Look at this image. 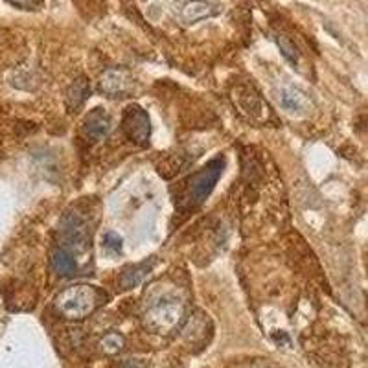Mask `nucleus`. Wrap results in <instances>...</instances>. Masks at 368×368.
I'll return each mask as SVG.
<instances>
[{
  "label": "nucleus",
  "instance_id": "4468645a",
  "mask_svg": "<svg viewBox=\"0 0 368 368\" xmlns=\"http://www.w3.org/2000/svg\"><path fill=\"white\" fill-rule=\"evenodd\" d=\"M99 350L105 355H118L126 350V337L118 332H109L99 339Z\"/></svg>",
  "mask_w": 368,
  "mask_h": 368
},
{
  "label": "nucleus",
  "instance_id": "ddd939ff",
  "mask_svg": "<svg viewBox=\"0 0 368 368\" xmlns=\"http://www.w3.org/2000/svg\"><path fill=\"white\" fill-rule=\"evenodd\" d=\"M90 96V85L87 80H77L74 81L72 85L68 87L67 90V105L70 111H76L77 107L85 104V99Z\"/></svg>",
  "mask_w": 368,
  "mask_h": 368
},
{
  "label": "nucleus",
  "instance_id": "1a4fd4ad",
  "mask_svg": "<svg viewBox=\"0 0 368 368\" xmlns=\"http://www.w3.org/2000/svg\"><path fill=\"white\" fill-rule=\"evenodd\" d=\"M157 260L155 258H149V260L140 261V264L129 265L127 269L121 271L120 274V288L121 289H133L136 286L144 282L148 278V274L151 273L153 267H155Z\"/></svg>",
  "mask_w": 368,
  "mask_h": 368
},
{
  "label": "nucleus",
  "instance_id": "20e7f679",
  "mask_svg": "<svg viewBox=\"0 0 368 368\" xmlns=\"http://www.w3.org/2000/svg\"><path fill=\"white\" fill-rule=\"evenodd\" d=\"M59 232L63 238V245L67 251H70L76 256V252H83L89 247V229L87 220L80 212H67L59 221Z\"/></svg>",
  "mask_w": 368,
  "mask_h": 368
},
{
  "label": "nucleus",
  "instance_id": "f257e3e1",
  "mask_svg": "<svg viewBox=\"0 0 368 368\" xmlns=\"http://www.w3.org/2000/svg\"><path fill=\"white\" fill-rule=\"evenodd\" d=\"M223 164L224 162L221 158H216V161L208 162L207 166L199 170L197 173H193L192 177L184 180L179 190V197L175 201L179 212L188 214L207 201V197L216 186L217 179L223 173Z\"/></svg>",
  "mask_w": 368,
  "mask_h": 368
},
{
  "label": "nucleus",
  "instance_id": "2eb2a0df",
  "mask_svg": "<svg viewBox=\"0 0 368 368\" xmlns=\"http://www.w3.org/2000/svg\"><path fill=\"white\" fill-rule=\"evenodd\" d=\"M276 45H278L280 52H282V55L288 59L289 63H291V65L298 63V50H296L295 43H293L289 37L276 36Z\"/></svg>",
  "mask_w": 368,
  "mask_h": 368
},
{
  "label": "nucleus",
  "instance_id": "dca6fc26",
  "mask_svg": "<svg viewBox=\"0 0 368 368\" xmlns=\"http://www.w3.org/2000/svg\"><path fill=\"white\" fill-rule=\"evenodd\" d=\"M104 245L105 249H109L111 252H114V254H118V252H121V238L118 236L117 232H107L104 236Z\"/></svg>",
  "mask_w": 368,
  "mask_h": 368
},
{
  "label": "nucleus",
  "instance_id": "9d476101",
  "mask_svg": "<svg viewBox=\"0 0 368 368\" xmlns=\"http://www.w3.org/2000/svg\"><path fill=\"white\" fill-rule=\"evenodd\" d=\"M217 13H220V9L210 2H207V0H192V2L184 6L180 17H183L184 23H197V21L214 17Z\"/></svg>",
  "mask_w": 368,
  "mask_h": 368
},
{
  "label": "nucleus",
  "instance_id": "6e6552de",
  "mask_svg": "<svg viewBox=\"0 0 368 368\" xmlns=\"http://www.w3.org/2000/svg\"><path fill=\"white\" fill-rule=\"evenodd\" d=\"M280 105L289 114L304 117L305 112L310 111L311 102L302 90L295 89V87H286V89L280 90Z\"/></svg>",
  "mask_w": 368,
  "mask_h": 368
},
{
  "label": "nucleus",
  "instance_id": "f03ea898",
  "mask_svg": "<svg viewBox=\"0 0 368 368\" xmlns=\"http://www.w3.org/2000/svg\"><path fill=\"white\" fill-rule=\"evenodd\" d=\"M102 304V293L94 286L76 283L55 296L54 308L67 320H83Z\"/></svg>",
  "mask_w": 368,
  "mask_h": 368
},
{
  "label": "nucleus",
  "instance_id": "9b49d317",
  "mask_svg": "<svg viewBox=\"0 0 368 368\" xmlns=\"http://www.w3.org/2000/svg\"><path fill=\"white\" fill-rule=\"evenodd\" d=\"M52 267H54V271L59 276H72L77 269L76 256H74L72 252L59 245L52 252Z\"/></svg>",
  "mask_w": 368,
  "mask_h": 368
},
{
  "label": "nucleus",
  "instance_id": "39448f33",
  "mask_svg": "<svg viewBox=\"0 0 368 368\" xmlns=\"http://www.w3.org/2000/svg\"><path fill=\"white\" fill-rule=\"evenodd\" d=\"M121 127L126 131V135L129 140H133L135 144L146 146L149 142V135H151V121H149V114L140 107V105H129L124 111L121 117Z\"/></svg>",
  "mask_w": 368,
  "mask_h": 368
},
{
  "label": "nucleus",
  "instance_id": "f3484780",
  "mask_svg": "<svg viewBox=\"0 0 368 368\" xmlns=\"http://www.w3.org/2000/svg\"><path fill=\"white\" fill-rule=\"evenodd\" d=\"M8 2L23 9H37L45 4V0H8Z\"/></svg>",
  "mask_w": 368,
  "mask_h": 368
},
{
  "label": "nucleus",
  "instance_id": "423d86ee",
  "mask_svg": "<svg viewBox=\"0 0 368 368\" xmlns=\"http://www.w3.org/2000/svg\"><path fill=\"white\" fill-rule=\"evenodd\" d=\"M112 129V118L105 109L96 107L83 118L81 124V135L85 136L90 142H98L104 140Z\"/></svg>",
  "mask_w": 368,
  "mask_h": 368
},
{
  "label": "nucleus",
  "instance_id": "0eeeda50",
  "mask_svg": "<svg viewBox=\"0 0 368 368\" xmlns=\"http://www.w3.org/2000/svg\"><path fill=\"white\" fill-rule=\"evenodd\" d=\"M133 87V81L124 68H109L99 77V92L107 98H121Z\"/></svg>",
  "mask_w": 368,
  "mask_h": 368
},
{
  "label": "nucleus",
  "instance_id": "7ed1b4c3",
  "mask_svg": "<svg viewBox=\"0 0 368 368\" xmlns=\"http://www.w3.org/2000/svg\"><path fill=\"white\" fill-rule=\"evenodd\" d=\"M186 323V308L177 298H164L149 305L142 315V324L149 333L155 335H171Z\"/></svg>",
  "mask_w": 368,
  "mask_h": 368
},
{
  "label": "nucleus",
  "instance_id": "f8f14e48",
  "mask_svg": "<svg viewBox=\"0 0 368 368\" xmlns=\"http://www.w3.org/2000/svg\"><path fill=\"white\" fill-rule=\"evenodd\" d=\"M234 102L239 105L243 112H247L251 117H258L261 111V104L260 98H258L252 90H249L247 87H242L234 92Z\"/></svg>",
  "mask_w": 368,
  "mask_h": 368
}]
</instances>
